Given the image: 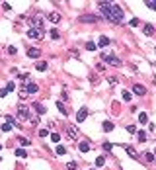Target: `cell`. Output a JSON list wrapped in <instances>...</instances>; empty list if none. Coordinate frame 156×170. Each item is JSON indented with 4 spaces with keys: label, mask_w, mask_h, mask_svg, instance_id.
Wrapping results in <instances>:
<instances>
[{
    "label": "cell",
    "mask_w": 156,
    "mask_h": 170,
    "mask_svg": "<svg viewBox=\"0 0 156 170\" xmlns=\"http://www.w3.org/2000/svg\"><path fill=\"white\" fill-rule=\"evenodd\" d=\"M100 10H102V16L111 24H121L123 22V10L119 4H113V2H98Z\"/></svg>",
    "instance_id": "obj_1"
},
{
    "label": "cell",
    "mask_w": 156,
    "mask_h": 170,
    "mask_svg": "<svg viewBox=\"0 0 156 170\" xmlns=\"http://www.w3.org/2000/svg\"><path fill=\"white\" fill-rule=\"evenodd\" d=\"M37 90H39V86L33 82V80H29V78H27L26 82L22 84V88H20V100H26L29 94H35Z\"/></svg>",
    "instance_id": "obj_2"
},
{
    "label": "cell",
    "mask_w": 156,
    "mask_h": 170,
    "mask_svg": "<svg viewBox=\"0 0 156 170\" xmlns=\"http://www.w3.org/2000/svg\"><path fill=\"white\" fill-rule=\"evenodd\" d=\"M29 108L26 104H18V110H16V119L18 121H29Z\"/></svg>",
    "instance_id": "obj_3"
},
{
    "label": "cell",
    "mask_w": 156,
    "mask_h": 170,
    "mask_svg": "<svg viewBox=\"0 0 156 170\" xmlns=\"http://www.w3.org/2000/svg\"><path fill=\"white\" fill-rule=\"evenodd\" d=\"M43 20H45L43 14H35V18H33L31 22H29V28H31V29H39V31H43Z\"/></svg>",
    "instance_id": "obj_4"
},
{
    "label": "cell",
    "mask_w": 156,
    "mask_h": 170,
    "mask_svg": "<svg viewBox=\"0 0 156 170\" xmlns=\"http://www.w3.org/2000/svg\"><path fill=\"white\" fill-rule=\"evenodd\" d=\"M102 61L108 63V65H113V66H121V61L113 55V53H102Z\"/></svg>",
    "instance_id": "obj_5"
},
{
    "label": "cell",
    "mask_w": 156,
    "mask_h": 170,
    "mask_svg": "<svg viewBox=\"0 0 156 170\" xmlns=\"http://www.w3.org/2000/svg\"><path fill=\"white\" fill-rule=\"evenodd\" d=\"M78 22H82V24H96L98 16H94V14H84V16L78 18Z\"/></svg>",
    "instance_id": "obj_6"
},
{
    "label": "cell",
    "mask_w": 156,
    "mask_h": 170,
    "mask_svg": "<svg viewBox=\"0 0 156 170\" xmlns=\"http://www.w3.org/2000/svg\"><path fill=\"white\" fill-rule=\"evenodd\" d=\"M27 37H29V39H37V41H39V39H43V31L29 28V29H27Z\"/></svg>",
    "instance_id": "obj_7"
},
{
    "label": "cell",
    "mask_w": 156,
    "mask_h": 170,
    "mask_svg": "<svg viewBox=\"0 0 156 170\" xmlns=\"http://www.w3.org/2000/svg\"><path fill=\"white\" fill-rule=\"evenodd\" d=\"M78 127L76 125H68L66 127V135H68V139H78Z\"/></svg>",
    "instance_id": "obj_8"
},
{
    "label": "cell",
    "mask_w": 156,
    "mask_h": 170,
    "mask_svg": "<svg viewBox=\"0 0 156 170\" xmlns=\"http://www.w3.org/2000/svg\"><path fill=\"white\" fill-rule=\"evenodd\" d=\"M86 117H88V108L84 106V108H80V110H78V114H76V121H78V123H82Z\"/></svg>",
    "instance_id": "obj_9"
},
{
    "label": "cell",
    "mask_w": 156,
    "mask_h": 170,
    "mask_svg": "<svg viewBox=\"0 0 156 170\" xmlns=\"http://www.w3.org/2000/svg\"><path fill=\"white\" fill-rule=\"evenodd\" d=\"M27 57H29V59H39V57H41V51H39L37 47H29V49H27Z\"/></svg>",
    "instance_id": "obj_10"
},
{
    "label": "cell",
    "mask_w": 156,
    "mask_h": 170,
    "mask_svg": "<svg viewBox=\"0 0 156 170\" xmlns=\"http://www.w3.org/2000/svg\"><path fill=\"white\" fill-rule=\"evenodd\" d=\"M47 20H49V22H53V24H61V20H63V16H61L59 12H51V14H49V16H47Z\"/></svg>",
    "instance_id": "obj_11"
},
{
    "label": "cell",
    "mask_w": 156,
    "mask_h": 170,
    "mask_svg": "<svg viewBox=\"0 0 156 170\" xmlns=\"http://www.w3.org/2000/svg\"><path fill=\"white\" fill-rule=\"evenodd\" d=\"M133 92L137 94V96H145V94H146V88L142 86V84H135V86H133Z\"/></svg>",
    "instance_id": "obj_12"
},
{
    "label": "cell",
    "mask_w": 156,
    "mask_h": 170,
    "mask_svg": "<svg viewBox=\"0 0 156 170\" xmlns=\"http://www.w3.org/2000/svg\"><path fill=\"white\" fill-rule=\"evenodd\" d=\"M102 127H103V131L105 133H109V131H113V129H115V123H113V121H109V119H105L102 123Z\"/></svg>",
    "instance_id": "obj_13"
},
{
    "label": "cell",
    "mask_w": 156,
    "mask_h": 170,
    "mask_svg": "<svg viewBox=\"0 0 156 170\" xmlns=\"http://www.w3.org/2000/svg\"><path fill=\"white\" fill-rule=\"evenodd\" d=\"M142 31H145V35L150 37V35H154V26H152V24H145V26H142Z\"/></svg>",
    "instance_id": "obj_14"
},
{
    "label": "cell",
    "mask_w": 156,
    "mask_h": 170,
    "mask_svg": "<svg viewBox=\"0 0 156 170\" xmlns=\"http://www.w3.org/2000/svg\"><path fill=\"white\" fill-rule=\"evenodd\" d=\"M123 149H125V151H127V154H129L131 159H139V153H137V151H135V149L131 147V145H125Z\"/></svg>",
    "instance_id": "obj_15"
},
{
    "label": "cell",
    "mask_w": 156,
    "mask_h": 170,
    "mask_svg": "<svg viewBox=\"0 0 156 170\" xmlns=\"http://www.w3.org/2000/svg\"><path fill=\"white\" fill-rule=\"evenodd\" d=\"M4 117H6V123H10L12 127H20V121H18L14 115H4Z\"/></svg>",
    "instance_id": "obj_16"
},
{
    "label": "cell",
    "mask_w": 156,
    "mask_h": 170,
    "mask_svg": "<svg viewBox=\"0 0 156 170\" xmlns=\"http://www.w3.org/2000/svg\"><path fill=\"white\" fill-rule=\"evenodd\" d=\"M33 108H35V111H37L39 115H45V114H47V110H45V106H41L39 102H33Z\"/></svg>",
    "instance_id": "obj_17"
},
{
    "label": "cell",
    "mask_w": 156,
    "mask_h": 170,
    "mask_svg": "<svg viewBox=\"0 0 156 170\" xmlns=\"http://www.w3.org/2000/svg\"><path fill=\"white\" fill-rule=\"evenodd\" d=\"M78 149H80V153H88V151H90V143H88V141L78 143Z\"/></svg>",
    "instance_id": "obj_18"
},
{
    "label": "cell",
    "mask_w": 156,
    "mask_h": 170,
    "mask_svg": "<svg viewBox=\"0 0 156 170\" xmlns=\"http://www.w3.org/2000/svg\"><path fill=\"white\" fill-rule=\"evenodd\" d=\"M98 47H105V45H109V37H105V35H102L100 37V41H98Z\"/></svg>",
    "instance_id": "obj_19"
},
{
    "label": "cell",
    "mask_w": 156,
    "mask_h": 170,
    "mask_svg": "<svg viewBox=\"0 0 156 170\" xmlns=\"http://www.w3.org/2000/svg\"><path fill=\"white\" fill-rule=\"evenodd\" d=\"M14 154H16L18 159H26V156H27L26 149H16V151H14Z\"/></svg>",
    "instance_id": "obj_20"
},
{
    "label": "cell",
    "mask_w": 156,
    "mask_h": 170,
    "mask_svg": "<svg viewBox=\"0 0 156 170\" xmlns=\"http://www.w3.org/2000/svg\"><path fill=\"white\" fill-rule=\"evenodd\" d=\"M35 69H37L39 72H43V71H47V63H45V61H39L37 65H35Z\"/></svg>",
    "instance_id": "obj_21"
},
{
    "label": "cell",
    "mask_w": 156,
    "mask_h": 170,
    "mask_svg": "<svg viewBox=\"0 0 156 170\" xmlns=\"http://www.w3.org/2000/svg\"><path fill=\"white\" fill-rule=\"evenodd\" d=\"M57 110H59L63 115H66V108H65V104H63L61 100H57Z\"/></svg>",
    "instance_id": "obj_22"
},
{
    "label": "cell",
    "mask_w": 156,
    "mask_h": 170,
    "mask_svg": "<svg viewBox=\"0 0 156 170\" xmlns=\"http://www.w3.org/2000/svg\"><path fill=\"white\" fill-rule=\"evenodd\" d=\"M139 121H140V125H145V123H148V115H146L145 111H140V115H139Z\"/></svg>",
    "instance_id": "obj_23"
},
{
    "label": "cell",
    "mask_w": 156,
    "mask_h": 170,
    "mask_svg": "<svg viewBox=\"0 0 156 170\" xmlns=\"http://www.w3.org/2000/svg\"><path fill=\"white\" fill-rule=\"evenodd\" d=\"M66 168H68V170H80V166L76 164L74 160H70V162H66Z\"/></svg>",
    "instance_id": "obj_24"
},
{
    "label": "cell",
    "mask_w": 156,
    "mask_h": 170,
    "mask_svg": "<svg viewBox=\"0 0 156 170\" xmlns=\"http://www.w3.org/2000/svg\"><path fill=\"white\" fill-rule=\"evenodd\" d=\"M103 164H105V159H103V156H98V159H96V166H98V168H102Z\"/></svg>",
    "instance_id": "obj_25"
},
{
    "label": "cell",
    "mask_w": 156,
    "mask_h": 170,
    "mask_svg": "<svg viewBox=\"0 0 156 170\" xmlns=\"http://www.w3.org/2000/svg\"><path fill=\"white\" fill-rule=\"evenodd\" d=\"M51 141H53V143H59V141H61V133H57V131L51 133Z\"/></svg>",
    "instance_id": "obj_26"
},
{
    "label": "cell",
    "mask_w": 156,
    "mask_h": 170,
    "mask_svg": "<svg viewBox=\"0 0 156 170\" xmlns=\"http://www.w3.org/2000/svg\"><path fill=\"white\" fill-rule=\"evenodd\" d=\"M86 49H88V51H96V49H98V45L94 43V41H88V43H86Z\"/></svg>",
    "instance_id": "obj_27"
},
{
    "label": "cell",
    "mask_w": 156,
    "mask_h": 170,
    "mask_svg": "<svg viewBox=\"0 0 156 170\" xmlns=\"http://www.w3.org/2000/svg\"><path fill=\"white\" fill-rule=\"evenodd\" d=\"M12 129H14V127L10 125V123H4V125L0 127V131H4V133H8V131H12Z\"/></svg>",
    "instance_id": "obj_28"
},
{
    "label": "cell",
    "mask_w": 156,
    "mask_h": 170,
    "mask_svg": "<svg viewBox=\"0 0 156 170\" xmlns=\"http://www.w3.org/2000/svg\"><path fill=\"white\" fill-rule=\"evenodd\" d=\"M49 35H51V39H59V37H61V33L57 31V29H51V31H49Z\"/></svg>",
    "instance_id": "obj_29"
},
{
    "label": "cell",
    "mask_w": 156,
    "mask_h": 170,
    "mask_svg": "<svg viewBox=\"0 0 156 170\" xmlns=\"http://www.w3.org/2000/svg\"><path fill=\"white\" fill-rule=\"evenodd\" d=\"M137 137H139L140 143H145V141H146V133H145V131H139V133H137Z\"/></svg>",
    "instance_id": "obj_30"
},
{
    "label": "cell",
    "mask_w": 156,
    "mask_h": 170,
    "mask_svg": "<svg viewBox=\"0 0 156 170\" xmlns=\"http://www.w3.org/2000/svg\"><path fill=\"white\" fill-rule=\"evenodd\" d=\"M102 147H103V151H105V153H111V149H113V145H111V143H103Z\"/></svg>",
    "instance_id": "obj_31"
},
{
    "label": "cell",
    "mask_w": 156,
    "mask_h": 170,
    "mask_svg": "<svg viewBox=\"0 0 156 170\" xmlns=\"http://www.w3.org/2000/svg\"><path fill=\"white\" fill-rule=\"evenodd\" d=\"M14 88H16V84H14V82H8V84H6V92H8V94L14 92Z\"/></svg>",
    "instance_id": "obj_32"
},
{
    "label": "cell",
    "mask_w": 156,
    "mask_h": 170,
    "mask_svg": "<svg viewBox=\"0 0 156 170\" xmlns=\"http://www.w3.org/2000/svg\"><path fill=\"white\" fill-rule=\"evenodd\" d=\"M18 143H20V145H24V147H29V141H27V139H24V137H18Z\"/></svg>",
    "instance_id": "obj_33"
},
{
    "label": "cell",
    "mask_w": 156,
    "mask_h": 170,
    "mask_svg": "<svg viewBox=\"0 0 156 170\" xmlns=\"http://www.w3.org/2000/svg\"><path fill=\"white\" fill-rule=\"evenodd\" d=\"M123 100L125 102H131V92L129 90H123Z\"/></svg>",
    "instance_id": "obj_34"
},
{
    "label": "cell",
    "mask_w": 156,
    "mask_h": 170,
    "mask_svg": "<svg viewBox=\"0 0 156 170\" xmlns=\"http://www.w3.org/2000/svg\"><path fill=\"white\" fill-rule=\"evenodd\" d=\"M146 6H148L150 10H156V0H148V2H146Z\"/></svg>",
    "instance_id": "obj_35"
},
{
    "label": "cell",
    "mask_w": 156,
    "mask_h": 170,
    "mask_svg": "<svg viewBox=\"0 0 156 170\" xmlns=\"http://www.w3.org/2000/svg\"><path fill=\"white\" fill-rule=\"evenodd\" d=\"M29 121H31V125H37V123H39V115H33V117H29Z\"/></svg>",
    "instance_id": "obj_36"
},
{
    "label": "cell",
    "mask_w": 156,
    "mask_h": 170,
    "mask_svg": "<svg viewBox=\"0 0 156 170\" xmlns=\"http://www.w3.org/2000/svg\"><path fill=\"white\" fill-rule=\"evenodd\" d=\"M131 26H133V28H137V26H139V24H140V20H139V18H133V20H131Z\"/></svg>",
    "instance_id": "obj_37"
},
{
    "label": "cell",
    "mask_w": 156,
    "mask_h": 170,
    "mask_svg": "<svg viewBox=\"0 0 156 170\" xmlns=\"http://www.w3.org/2000/svg\"><path fill=\"white\" fill-rule=\"evenodd\" d=\"M145 159L148 160V162H154V154H152V153H146V154H145Z\"/></svg>",
    "instance_id": "obj_38"
},
{
    "label": "cell",
    "mask_w": 156,
    "mask_h": 170,
    "mask_svg": "<svg viewBox=\"0 0 156 170\" xmlns=\"http://www.w3.org/2000/svg\"><path fill=\"white\" fill-rule=\"evenodd\" d=\"M8 53H10V55H16L18 51H16V47H14V45H10V47H8Z\"/></svg>",
    "instance_id": "obj_39"
},
{
    "label": "cell",
    "mask_w": 156,
    "mask_h": 170,
    "mask_svg": "<svg viewBox=\"0 0 156 170\" xmlns=\"http://www.w3.org/2000/svg\"><path fill=\"white\" fill-rule=\"evenodd\" d=\"M96 69H98L100 72H103V71H105V66H103V63H98V65H96Z\"/></svg>",
    "instance_id": "obj_40"
},
{
    "label": "cell",
    "mask_w": 156,
    "mask_h": 170,
    "mask_svg": "<svg viewBox=\"0 0 156 170\" xmlns=\"http://www.w3.org/2000/svg\"><path fill=\"white\" fill-rule=\"evenodd\" d=\"M65 153H66L65 147H57V154H65Z\"/></svg>",
    "instance_id": "obj_41"
},
{
    "label": "cell",
    "mask_w": 156,
    "mask_h": 170,
    "mask_svg": "<svg viewBox=\"0 0 156 170\" xmlns=\"http://www.w3.org/2000/svg\"><path fill=\"white\" fill-rule=\"evenodd\" d=\"M47 129H39V137H47Z\"/></svg>",
    "instance_id": "obj_42"
},
{
    "label": "cell",
    "mask_w": 156,
    "mask_h": 170,
    "mask_svg": "<svg viewBox=\"0 0 156 170\" xmlns=\"http://www.w3.org/2000/svg\"><path fill=\"white\" fill-rule=\"evenodd\" d=\"M108 82H109V86H113V84L117 82V78H115V76H111V78H108Z\"/></svg>",
    "instance_id": "obj_43"
},
{
    "label": "cell",
    "mask_w": 156,
    "mask_h": 170,
    "mask_svg": "<svg viewBox=\"0 0 156 170\" xmlns=\"http://www.w3.org/2000/svg\"><path fill=\"white\" fill-rule=\"evenodd\" d=\"M127 131H129V133H137V127H135V125H129V127H127Z\"/></svg>",
    "instance_id": "obj_44"
},
{
    "label": "cell",
    "mask_w": 156,
    "mask_h": 170,
    "mask_svg": "<svg viewBox=\"0 0 156 170\" xmlns=\"http://www.w3.org/2000/svg\"><path fill=\"white\" fill-rule=\"evenodd\" d=\"M2 8H4V10H6V12H8V10H10V8H12V6H10V4H8V2H2Z\"/></svg>",
    "instance_id": "obj_45"
},
{
    "label": "cell",
    "mask_w": 156,
    "mask_h": 170,
    "mask_svg": "<svg viewBox=\"0 0 156 170\" xmlns=\"http://www.w3.org/2000/svg\"><path fill=\"white\" fill-rule=\"evenodd\" d=\"M6 94H8V92H6V88H0V98H4Z\"/></svg>",
    "instance_id": "obj_46"
},
{
    "label": "cell",
    "mask_w": 156,
    "mask_h": 170,
    "mask_svg": "<svg viewBox=\"0 0 156 170\" xmlns=\"http://www.w3.org/2000/svg\"><path fill=\"white\" fill-rule=\"evenodd\" d=\"M0 151H2V145H0Z\"/></svg>",
    "instance_id": "obj_47"
},
{
    "label": "cell",
    "mask_w": 156,
    "mask_h": 170,
    "mask_svg": "<svg viewBox=\"0 0 156 170\" xmlns=\"http://www.w3.org/2000/svg\"><path fill=\"white\" fill-rule=\"evenodd\" d=\"M90 170H96V168H90Z\"/></svg>",
    "instance_id": "obj_48"
},
{
    "label": "cell",
    "mask_w": 156,
    "mask_h": 170,
    "mask_svg": "<svg viewBox=\"0 0 156 170\" xmlns=\"http://www.w3.org/2000/svg\"><path fill=\"white\" fill-rule=\"evenodd\" d=\"M154 156H156V151H154Z\"/></svg>",
    "instance_id": "obj_49"
}]
</instances>
